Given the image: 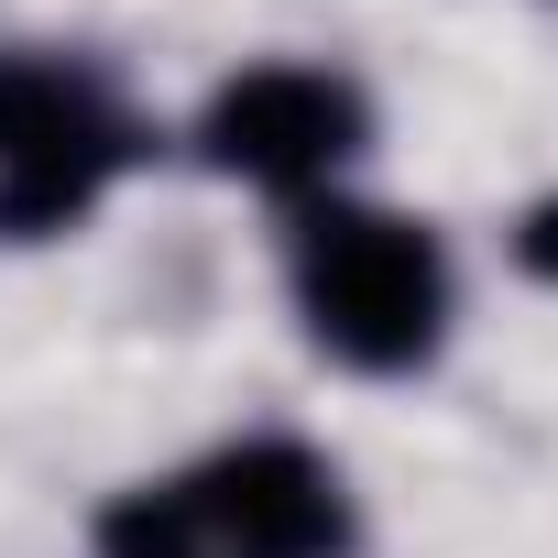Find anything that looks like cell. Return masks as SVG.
<instances>
[{
	"mask_svg": "<svg viewBox=\"0 0 558 558\" xmlns=\"http://www.w3.org/2000/svg\"><path fill=\"white\" fill-rule=\"evenodd\" d=\"M362 143H373V99L329 66H241L197 110V154L274 197H318Z\"/></svg>",
	"mask_w": 558,
	"mask_h": 558,
	"instance_id": "cell-3",
	"label": "cell"
},
{
	"mask_svg": "<svg viewBox=\"0 0 558 558\" xmlns=\"http://www.w3.org/2000/svg\"><path fill=\"white\" fill-rule=\"evenodd\" d=\"M514 263L536 274V286H558V186H547V197L514 219Z\"/></svg>",
	"mask_w": 558,
	"mask_h": 558,
	"instance_id": "cell-6",
	"label": "cell"
},
{
	"mask_svg": "<svg viewBox=\"0 0 558 558\" xmlns=\"http://www.w3.org/2000/svg\"><path fill=\"white\" fill-rule=\"evenodd\" d=\"M143 121L66 56H0V241H56L143 165Z\"/></svg>",
	"mask_w": 558,
	"mask_h": 558,
	"instance_id": "cell-2",
	"label": "cell"
},
{
	"mask_svg": "<svg viewBox=\"0 0 558 558\" xmlns=\"http://www.w3.org/2000/svg\"><path fill=\"white\" fill-rule=\"evenodd\" d=\"M88 547L99 558H208V525H197V493L186 482H132V493L99 504Z\"/></svg>",
	"mask_w": 558,
	"mask_h": 558,
	"instance_id": "cell-5",
	"label": "cell"
},
{
	"mask_svg": "<svg viewBox=\"0 0 558 558\" xmlns=\"http://www.w3.org/2000/svg\"><path fill=\"white\" fill-rule=\"evenodd\" d=\"M296 274V318L340 373H427L449 340V252L427 219L405 208H362V197H318L296 208L286 241Z\"/></svg>",
	"mask_w": 558,
	"mask_h": 558,
	"instance_id": "cell-1",
	"label": "cell"
},
{
	"mask_svg": "<svg viewBox=\"0 0 558 558\" xmlns=\"http://www.w3.org/2000/svg\"><path fill=\"white\" fill-rule=\"evenodd\" d=\"M186 493H197L208 558H351L362 547L351 482L307 438H241V449L197 460Z\"/></svg>",
	"mask_w": 558,
	"mask_h": 558,
	"instance_id": "cell-4",
	"label": "cell"
}]
</instances>
